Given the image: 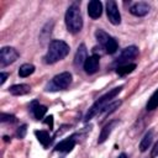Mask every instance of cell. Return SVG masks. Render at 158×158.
I'll return each instance as SVG.
<instances>
[{
  "mask_svg": "<svg viewBox=\"0 0 158 158\" xmlns=\"http://www.w3.org/2000/svg\"><path fill=\"white\" fill-rule=\"evenodd\" d=\"M118 123V121H116V120H114V121H110V122H107L102 128H101V132H100V135H99V138H98V143L99 144H101V143H104L107 138H109V136L111 135V132H112V130L115 128V126Z\"/></svg>",
  "mask_w": 158,
  "mask_h": 158,
  "instance_id": "8fae6325",
  "label": "cell"
},
{
  "mask_svg": "<svg viewBox=\"0 0 158 158\" xmlns=\"http://www.w3.org/2000/svg\"><path fill=\"white\" fill-rule=\"evenodd\" d=\"M123 89V86L122 85H120V86H116V88H114V89H111V90H109L106 94H104L101 98H99L93 105H91V107L89 109V111L86 112V115H85V117H84V121L85 122H88L89 120H91L94 116H96V115H99V112L115 98V96H117L120 93H121V90Z\"/></svg>",
  "mask_w": 158,
  "mask_h": 158,
  "instance_id": "7a4b0ae2",
  "label": "cell"
},
{
  "mask_svg": "<svg viewBox=\"0 0 158 158\" xmlns=\"http://www.w3.org/2000/svg\"><path fill=\"white\" fill-rule=\"evenodd\" d=\"M156 107H158V89L152 94V96L148 99L147 104H146V109L148 111H152L154 110Z\"/></svg>",
  "mask_w": 158,
  "mask_h": 158,
  "instance_id": "7402d4cb",
  "label": "cell"
},
{
  "mask_svg": "<svg viewBox=\"0 0 158 158\" xmlns=\"http://www.w3.org/2000/svg\"><path fill=\"white\" fill-rule=\"evenodd\" d=\"M69 49L70 48L67 42H64L62 40H53L48 44V51H47L46 56L43 57V62L46 64L57 63L67 57V54L69 53Z\"/></svg>",
  "mask_w": 158,
  "mask_h": 158,
  "instance_id": "6da1fadb",
  "label": "cell"
},
{
  "mask_svg": "<svg viewBox=\"0 0 158 158\" xmlns=\"http://www.w3.org/2000/svg\"><path fill=\"white\" fill-rule=\"evenodd\" d=\"M9 91H10V94H12L15 96H20V95L28 94L31 91V88L27 84H15L9 88Z\"/></svg>",
  "mask_w": 158,
  "mask_h": 158,
  "instance_id": "4fadbf2b",
  "label": "cell"
},
{
  "mask_svg": "<svg viewBox=\"0 0 158 158\" xmlns=\"http://www.w3.org/2000/svg\"><path fill=\"white\" fill-rule=\"evenodd\" d=\"M121 102H122L121 100H117V101H114V102H111V104H107V105L99 112V115H104V116H106V115L114 112V111L121 105Z\"/></svg>",
  "mask_w": 158,
  "mask_h": 158,
  "instance_id": "44dd1931",
  "label": "cell"
},
{
  "mask_svg": "<svg viewBox=\"0 0 158 158\" xmlns=\"http://www.w3.org/2000/svg\"><path fill=\"white\" fill-rule=\"evenodd\" d=\"M19 52L14 47H2L0 49V67L5 68L6 65L14 63L19 58Z\"/></svg>",
  "mask_w": 158,
  "mask_h": 158,
  "instance_id": "5b68a950",
  "label": "cell"
},
{
  "mask_svg": "<svg viewBox=\"0 0 158 158\" xmlns=\"http://www.w3.org/2000/svg\"><path fill=\"white\" fill-rule=\"evenodd\" d=\"M72 83V74L69 72H63L53 77V79L46 85V91H58L67 89Z\"/></svg>",
  "mask_w": 158,
  "mask_h": 158,
  "instance_id": "277c9868",
  "label": "cell"
},
{
  "mask_svg": "<svg viewBox=\"0 0 158 158\" xmlns=\"http://www.w3.org/2000/svg\"><path fill=\"white\" fill-rule=\"evenodd\" d=\"M64 21H65L67 30L70 33H78L83 28V17H81L80 7H79V5L77 2L72 4L67 9L65 16H64Z\"/></svg>",
  "mask_w": 158,
  "mask_h": 158,
  "instance_id": "3957f363",
  "label": "cell"
},
{
  "mask_svg": "<svg viewBox=\"0 0 158 158\" xmlns=\"http://www.w3.org/2000/svg\"><path fill=\"white\" fill-rule=\"evenodd\" d=\"M9 77V74L7 73H4V72H1L0 73V85H2L4 83H5V80H6V78Z\"/></svg>",
  "mask_w": 158,
  "mask_h": 158,
  "instance_id": "4316f807",
  "label": "cell"
},
{
  "mask_svg": "<svg viewBox=\"0 0 158 158\" xmlns=\"http://www.w3.org/2000/svg\"><path fill=\"white\" fill-rule=\"evenodd\" d=\"M31 111H32L35 118L41 120V118L46 115V112H47V107H46L44 105H41V104L37 102V101H33V102L31 104Z\"/></svg>",
  "mask_w": 158,
  "mask_h": 158,
  "instance_id": "9a60e30c",
  "label": "cell"
},
{
  "mask_svg": "<svg viewBox=\"0 0 158 158\" xmlns=\"http://www.w3.org/2000/svg\"><path fill=\"white\" fill-rule=\"evenodd\" d=\"M158 156V141H157V143L154 144V147H153V149H152V153H151V157L152 158H154V157H157Z\"/></svg>",
  "mask_w": 158,
  "mask_h": 158,
  "instance_id": "484cf974",
  "label": "cell"
},
{
  "mask_svg": "<svg viewBox=\"0 0 158 158\" xmlns=\"http://www.w3.org/2000/svg\"><path fill=\"white\" fill-rule=\"evenodd\" d=\"M118 158H127V156H126L125 153H121V154L118 156Z\"/></svg>",
  "mask_w": 158,
  "mask_h": 158,
  "instance_id": "83f0119b",
  "label": "cell"
},
{
  "mask_svg": "<svg viewBox=\"0 0 158 158\" xmlns=\"http://www.w3.org/2000/svg\"><path fill=\"white\" fill-rule=\"evenodd\" d=\"M106 15H107L109 21L112 25L116 26V25H120L121 23V15H120V11H118V7H117L116 1L109 0L106 2Z\"/></svg>",
  "mask_w": 158,
  "mask_h": 158,
  "instance_id": "8992f818",
  "label": "cell"
},
{
  "mask_svg": "<svg viewBox=\"0 0 158 158\" xmlns=\"http://www.w3.org/2000/svg\"><path fill=\"white\" fill-rule=\"evenodd\" d=\"M26 131H27V126L26 125H22V126H20L19 127V130H17V137L20 138V139H22L25 136H26Z\"/></svg>",
  "mask_w": 158,
  "mask_h": 158,
  "instance_id": "cb8c5ba5",
  "label": "cell"
},
{
  "mask_svg": "<svg viewBox=\"0 0 158 158\" xmlns=\"http://www.w3.org/2000/svg\"><path fill=\"white\" fill-rule=\"evenodd\" d=\"M135 69H136V64H135V63H127V64L118 65V67L116 68V73H117L118 75H126V74L132 73Z\"/></svg>",
  "mask_w": 158,
  "mask_h": 158,
  "instance_id": "ac0fdd59",
  "label": "cell"
},
{
  "mask_svg": "<svg viewBox=\"0 0 158 158\" xmlns=\"http://www.w3.org/2000/svg\"><path fill=\"white\" fill-rule=\"evenodd\" d=\"M99 59L100 58H99L98 54L89 56L85 59V62L83 64V68H84V70H85L86 74H94V73L98 72V69H99Z\"/></svg>",
  "mask_w": 158,
  "mask_h": 158,
  "instance_id": "ba28073f",
  "label": "cell"
},
{
  "mask_svg": "<svg viewBox=\"0 0 158 158\" xmlns=\"http://www.w3.org/2000/svg\"><path fill=\"white\" fill-rule=\"evenodd\" d=\"M118 48V44H117V41L110 36V38L106 41V43L104 44V49L109 53V54H114Z\"/></svg>",
  "mask_w": 158,
  "mask_h": 158,
  "instance_id": "ffe728a7",
  "label": "cell"
},
{
  "mask_svg": "<svg viewBox=\"0 0 158 158\" xmlns=\"http://www.w3.org/2000/svg\"><path fill=\"white\" fill-rule=\"evenodd\" d=\"M35 65L33 64H30V63H25V64H22L21 67H20V69H19V75L21 77V78H26V77H30L33 72H35Z\"/></svg>",
  "mask_w": 158,
  "mask_h": 158,
  "instance_id": "d6986e66",
  "label": "cell"
},
{
  "mask_svg": "<svg viewBox=\"0 0 158 158\" xmlns=\"http://www.w3.org/2000/svg\"><path fill=\"white\" fill-rule=\"evenodd\" d=\"M137 56H138V48H137L136 46H128V47H126V48L122 49L121 54L116 58L115 63H116V64H120V65L127 64L128 60L136 58Z\"/></svg>",
  "mask_w": 158,
  "mask_h": 158,
  "instance_id": "52a82bcc",
  "label": "cell"
},
{
  "mask_svg": "<svg viewBox=\"0 0 158 158\" xmlns=\"http://www.w3.org/2000/svg\"><path fill=\"white\" fill-rule=\"evenodd\" d=\"M75 146V139L73 137L70 138H65L63 141H60L58 144H56L54 151L56 152H62V153H69Z\"/></svg>",
  "mask_w": 158,
  "mask_h": 158,
  "instance_id": "7c38bea8",
  "label": "cell"
},
{
  "mask_svg": "<svg viewBox=\"0 0 158 158\" xmlns=\"http://www.w3.org/2000/svg\"><path fill=\"white\" fill-rule=\"evenodd\" d=\"M130 12H131L133 16H137V17L146 16V15L149 12V5H148L147 2H144V1L135 2L133 5H131Z\"/></svg>",
  "mask_w": 158,
  "mask_h": 158,
  "instance_id": "9c48e42d",
  "label": "cell"
},
{
  "mask_svg": "<svg viewBox=\"0 0 158 158\" xmlns=\"http://www.w3.org/2000/svg\"><path fill=\"white\" fill-rule=\"evenodd\" d=\"M152 141H153V131H148V132L143 136V138L141 139V143H139V151H141V152H146L147 148H149Z\"/></svg>",
  "mask_w": 158,
  "mask_h": 158,
  "instance_id": "e0dca14e",
  "label": "cell"
},
{
  "mask_svg": "<svg viewBox=\"0 0 158 158\" xmlns=\"http://www.w3.org/2000/svg\"><path fill=\"white\" fill-rule=\"evenodd\" d=\"M0 121H1V122H16V117H15L14 115L2 112L1 116H0Z\"/></svg>",
  "mask_w": 158,
  "mask_h": 158,
  "instance_id": "603a6c76",
  "label": "cell"
},
{
  "mask_svg": "<svg viewBox=\"0 0 158 158\" xmlns=\"http://www.w3.org/2000/svg\"><path fill=\"white\" fill-rule=\"evenodd\" d=\"M35 135H36L38 142H40L43 147H48V146L51 144L52 138H51V136H49V133H48L47 131H43V130H40V131H38V130H37V131H35Z\"/></svg>",
  "mask_w": 158,
  "mask_h": 158,
  "instance_id": "2e32d148",
  "label": "cell"
},
{
  "mask_svg": "<svg viewBox=\"0 0 158 158\" xmlns=\"http://www.w3.org/2000/svg\"><path fill=\"white\" fill-rule=\"evenodd\" d=\"M44 123L49 125V127H51V128H53V116H52V115L47 116V117H46V120H44Z\"/></svg>",
  "mask_w": 158,
  "mask_h": 158,
  "instance_id": "d4e9b609",
  "label": "cell"
},
{
  "mask_svg": "<svg viewBox=\"0 0 158 158\" xmlns=\"http://www.w3.org/2000/svg\"><path fill=\"white\" fill-rule=\"evenodd\" d=\"M102 14V4L99 0H91L88 4V15L91 19H99Z\"/></svg>",
  "mask_w": 158,
  "mask_h": 158,
  "instance_id": "30bf717a",
  "label": "cell"
},
{
  "mask_svg": "<svg viewBox=\"0 0 158 158\" xmlns=\"http://www.w3.org/2000/svg\"><path fill=\"white\" fill-rule=\"evenodd\" d=\"M86 58H88V56H86V47H85L84 43H81V44L78 47V51H77V53H75V57H74V64H75L77 67L83 65Z\"/></svg>",
  "mask_w": 158,
  "mask_h": 158,
  "instance_id": "5bb4252c",
  "label": "cell"
}]
</instances>
